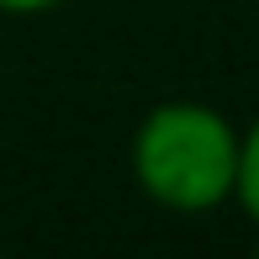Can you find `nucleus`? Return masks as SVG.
<instances>
[{
    "mask_svg": "<svg viewBox=\"0 0 259 259\" xmlns=\"http://www.w3.org/2000/svg\"><path fill=\"white\" fill-rule=\"evenodd\" d=\"M138 191L164 211L201 217L233 201L238 175V127L206 101H159L138 122L127 148Z\"/></svg>",
    "mask_w": 259,
    "mask_h": 259,
    "instance_id": "nucleus-1",
    "label": "nucleus"
},
{
    "mask_svg": "<svg viewBox=\"0 0 259 259\" xmlns=\"http://www.w3.org/2000/svg\"><path fill=\"white\" fill-rule=\"evenodd\" d=\"M233 201L243 206V217L259 228V116L249 127H238V175H233Z\"/></svg>",
    "mask_w": 259,
    "mask_h": 259,
    "instance_id": "nucleus-2",
    "label": "nucleus"
},
{
    "mask_svg": "<svg viewBox=\"0 0 259 259\" xmlns=\"http://www.w3.org/2000/svg\"><path fill=\"white\" fill-rule=\"evenodd\" d=\"M53 6H64V0H0V16H42Z\"/></svg>",
    "mask_w": 259,
    "mask_h": 259,
    "instance_id": "nucleus-3",
    "label": "nucleus"
}]
</instances>
